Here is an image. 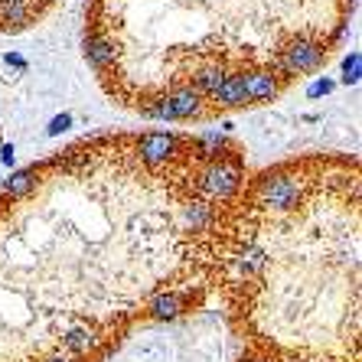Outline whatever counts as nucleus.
Listing matches in <instances>:
<instances>
[{
	"label": "nucleus",
	"mask_w": 362,
	"mask_h": 362,
	"mask_svg": "<svg viewBox=\"0 0 362 362\" xmlns=\"http://www.w3.org/2000/svg\"><path fill=\"white\" fill-rule=\"evenodd\" d=\"M245 147L186 127L66 144L0 189V362H108L202 310Z\"/></svg>",
	"instance_id": "1"
},
{
	"label": "nucleus",
	"mask_w": 362,
	"mask_h": 362,
	"mask_svg": "<svg viewBox=\"0 0 362 362\" xmlns=\"http://www.w3.org/2000/svg\"><path fill=\"white\" fill-rule=\"evenodd\" d=\"M359 0H88L85 62L121 111L206 124L264 108L339 52Z\"/></svg>",
	"instance_id": "2"
},
{
	"label": "nucleus",
	"mask_w": 362,
	"mask_h": 362,
	"mask_svg": "<svg viewBox=\"0 0 362 362\" xmlns=\"http://www.w3.org/2000/svg\"><path fill=\"white\" fill-rule=\"evenodd\" d=\"M359 157L300 153L248 170L212 291L238 362H359Z\"/></svg>",
	"instance_id": "3"
},
{
	"label": "nucleus",
	"mask_w": 362,
	"mask_h": 362,
	"mask_svg": "<svg viewBox=\"0 0 362 362\" xmlns=\"http://www.w3.org/2000/svg\"><path fill=\"white\" fill-rule=\"evenodd\" d=\"M59 7V0H0V36L26 33Z\"/></svg>",
	"instance_id": "4"
}]
</instances>
